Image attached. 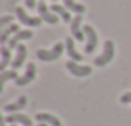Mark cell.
Wrapping results in <instances>:
<instances>
[{"label": "cell", "mask_w": 131, "mask_h": 126, "mask_svg": "<svg viewBox=\"0 0 131 126\" xmlns=\"http://www.w3.org/2000/svg\"><path fill=\"white\" fill-rule=\"evenodd\" d=\"M63 50H65V43L58 42V43H55L50 50H40L38 48L37 53H35V56L40 60V62H53V60H58L61 56Z\"/></svg>", "instance_id": "1"}, {"label": "cell", "mask_w": 131, "mask_h": 126, "mask_svg": "<svg viewBox=\"0 0 131 126\" xmlns=\"http://www.w3.org/2000/svg\"><path fill=\"white\" fill-rule=\"evenodd\" d=\"M113 56H115V43L111 40H106L105 45H103L101 55L95 58V65L96 66H105V65H108L113 60Z\"/></svg>", "instance_id": "2"}, {"label": "cell", "mask_w": 131, "mask_h": 126, "mask_svg": "<svg viewBox=\"0 0 131 126\" xmlns=\"http://www.w3.org/2000/svg\"><path fill=\"white\" fill-rule=\"evenodd\" d=\"M15 15L18 18V22L22 25H27V27H40L42 25V17H30L22 7H15Z\"/></svg>", "instance_id": "3"}, {"label": "cell", "mask_w": 131, "mask_h": 126, "mask_svg": "<svg viewBox=\"0 0 131 126\" xmlns=\"http://www.w3.org/2000/svg\"><path fill=\"white\" fill-rule=\"evenodd\" d=\"M67 70L70 71L73 76H77V78H85V76H88V75H91L93 68L88 66V65H80L78 62L68 60L67 62Z\"/></svg>", "instance_id": "4"}, {"label": "cell", "mask_w": 131, "mask_h": 126, "mask_svg": "<svg viewBox=\"0 0 131 126\" xmlns=\"http://www.w3.org/2000/svg\"><path fill=\"white\" fill-rule=\"evenodd\" d=\"M83 32H85V35H86L85 53H93L96 50V47H98V35H96V32L93 30V27H90V25H85Z\"/></svg>", "instance_id": "5"}, {"label": "cell", "mask_w": 131, "mask_h": 126, "mask_svg": "<svg viewBox=\"0 0 131 126\" xmlns=\"http://www.w3.org/2000/svg\"><path fill=\"white\" fill-rule=\"evenodd\" d=\"M37 8H38V13H40V17H42L43 22H47L48 25H57V23H58L60 17H58L57 13L51 12V10L48 8L47 5H45V2H42V0H40V3L37 5Z\"/></svg>", "instance_id": "6"}, {"label": "cell", "mask_w": 131, "mask_h": 126, "mask_svg": "<svg viewBox=\"0 0 131 126\" xmlns=\"http://www.w3.org/2000/svg\"><path fill=\"white\" fill-rule=\"evenodd\" d=\"M35 75H37L35 63H28V65H27V70H25V73H23L22 76H18V78L15 80L17 86H25V85L32 83V81H33V78H35Z\"/></svg>", "instance_id": "7"}, {"label": "cell", "mask_w": 131, "mask_h": 126, "mask_svg": "<svg viewBox=\"0 0 131 126\" xmlns=\"http://www.w3.org/2000/svg\"><path fill=\"white\" fill-rule=\"evenodd\" d=\"M5 123H10V124H22V126H32V120H30L28 116H25V114L22 113H10L7 114V116L2 118Z\"/></svg>", "instance_id": "8"}, {"label": "cell", "mask_w": 131, "mask_h": 126, "mask_svg": "<svg viewBox=\"0 0 131 126\" xmlns=\"http://www.w3.org/2000/svg\"><path fill=\"white\" fill-rule=\"evenodd\" d=\"M70 32H71V37L75 40H86V35L85 32L81 30V15H77L73 20H71V25H70Z\"/></svg>", "instance_id": "9"}, {"label": "cell", "mask_w": 131, "mask_h": 126, "mask_svg": "<svg viewBox=\"0 0 131 126\" xmlns=\"http://www.w3.org/2000/svg\"><path fill=\"white\" fill-rule=\"evenodd\" d=\"M30 38H33V32L32 30H20V32H17L15 35L10 38L8 48H17L22 40H30Z\"/></svg>", "instance_id": "10"}, {"label": "cell", "mask_w": 131, "mask_h": 126, "mask_svg": "<svg viewBox=\"0 0 131 126\" xmlns=\"http://www.w3.org/2000/svg\"><path fill=\"white\" fill-rule=\"evenodd\" d=\"M25 58H27V47L18 45L15 48V56H13V62H12V70H18L23 65V62H25Z\"/></svg>", "instance_id": "11"}, {"label": "cell", "mask_w": 131, "mask_h": 126, "mask_svg": "<svg viewBox=\"0 0 131 126\" xmlns=\"http://www.w3.org/2000/svg\"><path fill=\"white\" fill-rule=\"evenodd\" d=\"M27 103H28V100H27V96H20L17 101H13V103H8V105H5L3 106V111L5 113H17V111H20V110H23V108L27 106Z\"/></svg>", "instance_id": "12"}, {"label": "cell", "mask_w": 131, "mask_h": 126, "mask_svg": "<svg viewBox=\"0 0 131 126\" xmlns=\"http://www.w3.org/2000/svg\"><path fill=\"white\" fill-rule=\"evenodd\" d=\"M35 120L38 121V123H45V124H48V126H61V121L58 120L57 116L50 114V113H37L35 114Z\"/></svg>", "instance_id": "13"}, {"label": "cell", "mask_w": 131, "mask_h": 126, "mask_svg": "<svg viewBox=\"0 0 131 126\" xmlns=\"http://www.w3.org/2000/svg\"><path fill=\"white\" fill-rule=\"evenodd\" d=\"M65 47H67V53H68V56H70L73 62H83V55H81V53L78 52L77 48H75V42H73V38H67V42H65Z\"/></svg>", "instance_id": "14"}, {"label": "cell", "mask_w": 131, "mask_h": 126, "mask_svg": "<svg viewBox=\"0 0 131 126\" xmlns=\"http://www.w3.org/2000/svg\"><path fill=\"white\" fill-rule=\"evenodd\" d=\"M50 10L53 13H57L58 17H60L61 20H63L65 23H71V15H70V10L68 8H65V7H61V5H57V3H51V7H50Z\"/></svg>", "instance_id": "15"}, {"label": "cell", "mask_w": 131, "mask_h": 126, "mask_svg": "<svg viewBox=\"0 0 131 126\" xmlns=\"http://www.w3.org/2000/svg\"><path fill=\"white\" fill-rule=\"evenodd\" d=\"M17 32H20V25H8V27H5V28L2 30V33H0V43L2 45H5V43H8L10 42V37H13Z\"/></svg>", "instance_id": "16"}, {"label": "cell", "mask_w": 131, "mask_h": 126, "mask_svg": "<svg viewBox=\"0 0 131 126\" xmlns=\"http://www.w3.org/2000/svg\"><path fill=\"white\" fill-rule=\"evenodd\" d=\"M63 3H65V8H68L70 12L78 13V15H83V13L86 12L85 5H81V3H77L75 0H63Z\"/></svg>", "instance_id": "17"}, {"label": "cell", "mask_w": 131, "mask_h": 126, "mask_svg": "<svg viewBox=\"0 0 131 126\" xmlns=\"http://www.w3.org/2000/svg\"><path fill=\"white\" fill-rule=\"evenodd\" d=\"M0 55H2V58H0V70L5 71V68L10 63V48L7 45H2L0 47Z\"/></svg>", "instance_id": "18"}, {"label": "cell", "mask_w": 131, "mask_h": 126, "mask_svg": "<svg viewBox=\"0 0 131 126\" xmlns=\"http://www.w3.org/2000/svg\"><path fill=\"white\" fill-rule=\"evenodd\" d=\"M20 75L17 73V70H5V71H2L0 73V86L3 88V85L7 83L8 80H17Z\"/></svg>", "instance_id": "19"}, {"label": "cell", "mask_w": 131, "mask_h": 126, "mask_svg": "<svg viewBox=\"0 0 131 126\" xmlns=\"http://www.w3.org/2000/svg\"><path fill=\"white\" fill-rule=\"evenodd\" d=\"M10 22H13V17L12 15H3L2 18H0V27H3V28H5Z\"/></svg>", "instance_id": "20"}, {"label": "cell", "mask_w": 131, "mask_h": 126, "mask_svg": "<svg viewBox=\"0 0 131 126\" xmlns=\"http://www.w3.org/2000/svg\"><path fill=\"white\" fill-rule=\"evenodd\" d=\"M121 103L123 105H131V91H126L121 96Z\"/></svg>", "instance_id": "21"}, {"label": "cell", "mask_w": 131, "mask_h": 126, "mask_svg": "<svg viewBox=\"0 0 131 126\" xmlns=\"http://www.w3.org/2000/svg\"><path fill=\"white\" fill-rule=\"evenodd\" d=\"M25 5L28 7V8H35L37 3H35V0H25Z\"/></svg>", "instance_id": "22"}, {"label": "cell", "mask_w": 131, "mask_h": 126, "mask_svg": "<svg viewBox=\"0 0 131 126\" xmlns=\"http://www.w3.org/2000/svg\"><path fill=\"white\" fill-rule=\"evenodd\" d=\"M40 126H48V124H45V123H40Z\"/></svg>", "instance_id": "23"}, {"label": "cell", "mask_w": 131, "mask_h": 126, "mask_svg": "<svg viewBox=\"0 0 131 126\" xmlns=\"http://www.w3.org/2000/svg\"><path fill=\"white\" fill-rule=\"evenodd\" d=\"M10 126H15V124H10Z\"/></svg>", "instance_id": "24"}, {"label": "cell", "mask_w": 131, "mask_h": 126, "mask_svg": "<svg viewBox=\"0 0 131 126\" xmlns=\"http://www.w3.org/2000/svg\"><path fill=\"white\" fill-rule=\"evenodd\" d=\"M53 2H57V0H53Z\"/></svg>", "instance_id": "25"}, {"label": "cell", "mask_w": 131, "mask_h": 126, "mask_svg": "<svg viewBox=\"0 0 131 126\" xmlns=\"http://www.w3.org/2000/svg\"><path fill=\"white\" fill-rule=\"evenodd\" d=\"M42 2H43V0H42Z\"/></svg>", "instance_id": "26"}]
</instances>
